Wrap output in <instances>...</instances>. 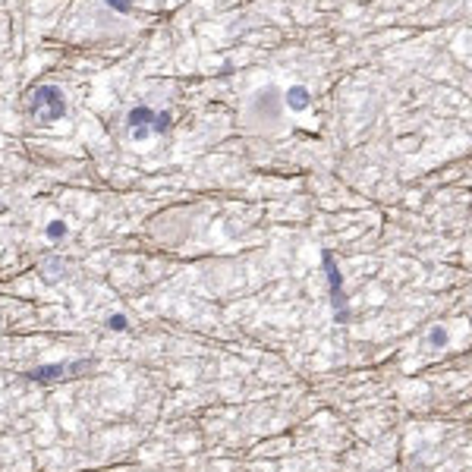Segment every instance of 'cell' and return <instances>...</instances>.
Segmentation results:
<instances>
[{
	"label": "cell",
	"mask_w": 472,
	"mask_h": 472,
	"mask_svg": "<svg viewBox=\"0 0 472 472\" xmlns=\"http://www.w3.org/2000/svg\"><path fill=\"white\" fill-rule=\"evenodd\" d=\"M47 236H50V240H63V236H66V224L63 221H54L47 227Z\"/></svg>",
	"instance_id": "5b68a950"
},
{
	"label": "cell",
	"mask_w": 472,
	"mask_h": 472,
	"mask_svg": "<svg viewBox=\"0 0 472 472\" xmlns=\"http://www.w3.org/2000/svg\"><path fill=\"white\" fill-rule=\"evenodd\" d=\"M107 7L117 10V13H129L133 10V0H107Z\"/></svg>",
	"instance_id": "8992f818"
},
{
	"label": "cell",
	"mask_w": 472,
	"mask_h": 472,
	"mask_svg": "<svg viewBox=\"0 0 472 472\" xmlns=\"http://www.w3.org/2000/svg\"><path fill=\"white\" fill-rule=\"evenodd\" d=\"M324 261V271H328V280H331V296H334V305H337V321H347V296H343V277H340V271L331 258V252H324L321 255Z\"/></svg>",
	"instance_id": "3957f363"
},
{
	"label": "cell",
	"mask_w": 472,
	"mask_h": 472,
	"mask_svg": "<svg viewBox=\"0 0 472 472\" xmlns=\"http://www.w3.org/2000/svg\"><path fill=\"white\" fill-rule=\"evenodd\" d=\"M29 111H32V117L38 120V123H54V120H60V117L66 114V104H63L60 88H54V85H41V88H35Z\"/></svg>",
	"instance_id": "6da1fadb"
},
{
	"label": "cell",
	"mask_w": 472,
	"mask_h": 472,
	"mask_svg": "<svg viewBox=\"0 0 472 472\" xmlns=\"http://www.w3.org/2000/svg\"><path fill=\"white\" fill-rule=\"evenodd\" d=\"M286 104L293 107V111H302V107L308 104V92H305L302 85H293V88L286 92Z\"/></svg>",
	"instance_id": "277c9868"
},
{
	"label": "cell",
	"mask_w": 472,
	"mask_h": 472,
	"mask_svg": "<svg viewBox=\"0 0 472 472\" xmlns=\"http://www.w3.org/2000/svg\"><path fill=\"white\" fill-rule=\"evenodd\" d=\"M111 328H114V331H123V328H126V318H123V315H114V318H111Z\"/></svg>",
	"instance_id": "52a82bcc"
},
{
	"label": "cell",
	"mask_w": 472,
	"mask_h": 472,
	"mask_svg": "<svg viewBox=\"0 0 472 472\" xmlns=\"http://www.w3.org/2000/svg\"><path fill=\"white\" fill-rule=\"evenodd\" d=\"M444 340H447V334H444V331H438V334H431V343H438V347H441Z\"/></svg>",
	"instance_id": "ba28073f"
},
{
	"label": "cell",
	"mask_w": 472,
	"mask_h": 472,
	"mask_svg": "<svg viewBox=\"0 0 472 472\" xmlns=\"http://www.w3.org/2000/svg\"><path fill=\"white\" fill-rule=\"evenodd\" d=\"M129 126H133V139L142 142L148 133H167L170 129V114H154L151 107H136V111H129Z\"/></svg>",
	"instance_id": "7a4b0ae2"
}]
</instances>
